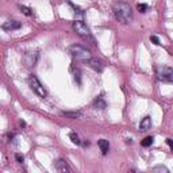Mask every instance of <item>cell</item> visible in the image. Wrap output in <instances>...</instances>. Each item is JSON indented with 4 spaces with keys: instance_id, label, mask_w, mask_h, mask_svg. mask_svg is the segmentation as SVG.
I'll use <instances>...</instances> for the list:
<instances>
[{
    "instance_id": "cell-16",
    "label": "cell",
    "mask_w": 173,
    "mask_h": 173,
    "mask_svg": "<svg viewBox=\"0 0 173 173\" xmlns=\"http://www.w3.org/2000/svg\"><path fill=\"white\" fill-rule=\"evenodd\" d=\"M151 172H154V173H157V172H161V173H168V172H169V169H168L167 167H164V165H157V167L151 168Z\"/></svg>"
},
{
    "instance_id": "cell-9",
    "label": "cell",
    "mask_w": 173,
    "mask_h": 173,
    "mask_svg": "<svg viewBox=\"0 0 173 173\" xmlns=\"http://www.w3.org/2000/svg\"><path fill=\"white\" fill-rule=\"evenodd\" d=\"M87 64H88V65H89L91 68H92L93 70H96V72H99V73H101V72L104 70V65H103V62H101V61H99L97 58H91Z\"/></svg>"
},
{
    "instance_id": "cell-11",
    "label": "cell",
    "mask_w": 173,
    "mask_h": 173,
    "mask_svg": "<svg viewBox=\"0 0 173 173\" xmlns=\"http://www.w3.org/2000/svg\"><path fill=\"white\" fill-rule=\"evenodd\" d=\"M151 126V119H150V116H145L144 119L141 120V123H140V130L141 131H147L149 128H150Z\"/></svg>"
},
{
    "instance_id": "cell-21",
    "label": "cell",
    "mask_w": 173,
    "mask_h": 173,
    "mask_svg": "<svg viewBox=\"0 0 173 173\" xmlns=\"http://www.w3.org/2000/svg\"><path fill=\"white\" fill-rule=\"evenodd\" d=\"M150 41L154 43V45H160V39H158L155 35H151V37H150Z\"/></svg>"
},
{
    "instance_id": "cell-19",
    "label": "cell",
    "mask_w": 173,
    "mask_h": 173,
    "mask_svg": "<svg viewBox=\"0 0 173 173\" xmlns=\"http://www.w3.org/2000/svg\"><path fill=\"white\" fill-rule=\"evenodd\" d=\"M74 81H76L79 85H81V73L79 72V70H76V72H74Z\"/></svg>"
},
{
    "instance_id": "cell-20",
    "label": "cell",
    "mask_w": 173,
    "mask_h": 173,
    "mask_svg": "<svg viewBox=\"0 0 173 173\" xmlns=\"http://www.w3.org/2000/svg\"><path fill=\"white\" fill-rule=\"evenodd\" d=\"M15 160L18 161V162H20V164H22V162L25 161V155H23V154H19V153H16V154H15Z\"/></svg>"
},
{
    "instance_id": "cell-6",
    "label": "cell",
    "mask_w": 173,
    "mask_h": 173,
    "mask_svg": "<svg viewBox=\"0 0 173 173\" xmlns=\"http://www.w3.org/2000/svg\"><path fill=\"white\" fill-rule=\"evenodd\" d=\"M38 58H39L38 50H31V52H27V53L25 54V58H23V61H25L26 66L33 68V66L37 65V62H38Z\"/></svg>"
},
{
    "instance_id": "cell-8",
    "label": "cell",
    "mask_w": 173,
    "mask_h": 173,
    "mask_svg": "<svg viewBox=\"0 0 173 173\" xmlns=\"http://www.w3.org/2000/svg\"><path fill=\"white\" fill-rule=\"evenodd\" d=\"M22 27V23L18 22V20H7V22L3 25V30L6 31H14V30H19Z\"/></svg>"
},
{
    "instance_id": "cell-4",
    "label": "cell",
    "mask_w": 173,
    "mask_h": 173,
    "mask_svg": "<svg viewBox=\"0 0 173 173\" xmlns=\"http://www.w3.org/2000/svg\"><path fill=\"white\" fill-rule=\"evenodd\" d=\"M27 83H29V87L31 88L33 92L35 95H38L39 97L45 99L47 96V91L45 89V87L42 85V83L38 80V77H37L35 74H30V76L27 77Z\"/></svg>"
},
{
    "instance_id": "cell-1",
    "label": "cell",
    "mask_w": 173,
    "mask_h": 173,
    "mask_svg": "<svg viewBox=\"0 0 173 173\" xmlns=\"http://www.w3.org/2000/svg\"><path fill=\"white\" fill-rule=\"evenodd\" d=\"M112 12H114L116 20L124 23V25H127V23H130L131 20H133V10H131L130 4H127V3H124V2L114 3Z\"/></svg>"
},
{
    "instance_id": "cell-23",
    "label": "cell",
    "mask_w": 173,
    "mask_h": 173,
    "mask_svg": "<svg viewBox=\"0 0 173 173\" xmlns=\"http://www.w3.org/2000/svg\"><path fill=\"white\" fill-rule=\"evenodd\" d=\"M19 124H20L22 127H26V122H25V120H20V122H19Z\"/></svg>"
},
{
    "instance_id": "cell-24",
    "label": "cell",
    "mask_w": 173,
    "mask_h": 173,
    "mask_svg": "<svg viewBox=\"0 0 173 173\" xmlns=\"http://www.w3.org/2000/svg\"><path fill=\"white\" fill-rule=\"evenodd\" d=\"M83 145H84V146H89V142H88L87 140H84V142H83Z\"/></svg>"
},
{
    "instance_id": "cell-15",
    "label": "cell",
    "mask_w": 173,
    "mask_h": 173,
    "mask_svg": "<svg viewBox=\"0 0 173 173\" xmlns=\"http://www.w3.org/2000/svg\"><path fill=\"white\" fill-rule=\"evenodd\" d=\"M69 138H70V141L73 142L74 145H81V141H80V137L77 135L74 131H72V133H69Z\"/></svg>"
},
{
    "instance_id": "cell-2",
    "label": "cell",
    "mask_w": 173,
    "mask_h": 173,
    "mask_svg": "<svg viewBox=\"0 0 173 173\" xmlns=\"http://www.w3.org/2000/svg\"><path fill=\"white\" fill-rule=\"evenodd\" d=\"M69 54L77 61H81V62H88V61L92 58L91 50H88L87 47H84L81 45H77V43L69 46Z\"/></svg>"
},
{
    "instance_id": "cell-13",
    "label": "cell",
    "mask_w": 173,
    "mask_h": 173,
    "mask_svg": "<svg viewBox=\"0 0 173 173\" xmlns=\"http://www.w3.org/2000/svg\"><path fill=\"white\" fill-rule=\"evenodd\" d=\"M61 115L65 118H72V119H77V118L81 116V112L80 111H62Z\"/></svg>"
},
{
    "instance_id": "cell-22",
    "label": "cell",
    "mask_w": 173,
    "mask_h": 173,
    "mask_svg": "<svg viewBox=\"0 0 173 173\" xmlns=\"http://www.w3.org/2000/svg\"><path fill=\"white\" fill-rule=\"evenodd\" d=\"M167 144L169 145V147H171L172 150H173V140H171V138H168V140H167Z\"/></svg>"
},
{
    "instance_id": "cell-18",
    "label": "cell",
    "mask_w": 173,
    "mask_h": 173,
    "mask_svg": "<svg viewBox=\"0 0 173 173\" xmlns=\"http://www.w3.org/2000/svg\"><path fill=\"white\" fill-rule=\"evenodd\" d=\"M137 8H138V11L140 12H146L147 11V4H145V3H140V4L137 6Z\"/></svg>"
},
{
    "instance_id": "cell-3",
    "label": "cell",
    "mask_w": 173,
    "mask_h": 173,
    "mask_svg": "<svg viewBox=\"0 0 173 173\" xmlns=\"http://www.w3.org/2000/svg\"><path fill=\"white\" fill-rule=\"evenodd\" d=\"M72 27H73V30L76 31V34L80 37V38H83L84 41L89 42L91 45H96L95 38L92 37V33H91V30L87 27L85 23H83L81 20H74V22L72 23Z\"/></svg>"
},
{
    "instance_id": "cell-5",
    "label": "cell",
    "mask_w": 173,
    "mask_h": 173,
    "mask_svg": "<svg viewBox=\"0 0 173 173\" xmlns=\"http://www.w3.org/2000/svg\"><path fill=\"white\" fill-rule=\"evenodd\" d=\"M155 76H157V79L160 81L173 84V68L165 65L155 66Z\"/></svg>"
},
{
    "instance_id": "cell-10",
    "label": "cell",
    "mask_w": 173,
    "mask_h": 173,
    "mask_svg": "<svg viewBox=\"0 0 173 173\" xmlns=\"http://www.w3.org/2000/svg\"><path fill=\"white\" fill-rule=\"evenodd\" d=\"M106 107H107V103L101 96L96 97V99L93 100V108L95 110H104Z\"/></svg>"
},
{
    "instance_id": "cell-14",
    "label": "cell",
    "mask_w": 173,
    "mask_h": 173,
    "mask_svg": "<svg viewBox=\"0 0 173 173\" xmlns=\"http://www.w3.org/2000/svg\"><path fill=\"white\" fill-rule=\"evenodd\" d=\"M153 142H154V137H146V138H144V140L141 141V145L144 147H149V146L153 145Z\"/></svg>"
},
{
    "instance_id": "cell-12",
    "label": "cell",
    "mask_w": 173,
    "mask_h": 173,
    "mask_svg": "<svg viewBox=\"0 0 173 173\" xmlns=\"http://www.w3.org/2000/svg\"><path fill=\"white\" fill-rule=\"evenodd\" d=\"M97 145H99L101 153L106 155V154L108 153V150H110V142H108L107 140H100L99 142H97Z\"/></svg>"
},
{
    "instance_id": "cell-17",
    "label": "cell",
    "mask_w": 173,
    "mask_h": 173,
    "mask_svg": "<svg viewBox=\"0 0 173 173\" xmlns=\"http://www.w3.org/2000/svg\"><path fill=\"white\" fill-rule=\"evenodd\" d=\"M19 10L22 11V14H25L26 16H31L33 15L31 8H29V7H26V6H19Z\"/></svg>"
},
{
    "instance_id": "cell-7",
    "label": "cell",
    "mask_w": 173,
    "mask_h": 173,
    "mask_svg": "<svg viewBox=\"0 0 173 173\" xmlns=\"http://www.w3.org/2000/svg\"><path fill=\"white\" fill-rule=\"evenodd\" d=\"M54 168H56L57 172H61V173H69L70 172V168H69V165H68V162L65 160H62V158L56 161Z\"/></svg>"
}]
</instances>
